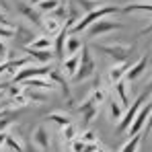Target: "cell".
<instances>
[{"label": "cell", "instance_id": "1", "mask_svg": "<svg viewBox=\"0 0 152 152\" xmlns=\"http://www.w3.org/2000/svg\"><path fill=\"white\" fill-rule=\"evenodd\" d=\"M95 50L105 53L107 58H111L115 64H124L129 62L132 53L136 51V48L132 43H121V41H109V43H97Z\"/></svg>", "mask_w": 152, "mask_h": 152}, {"label": "cell", "instance_id": "2", "mask_svg": "<svg viewBox=\"0 0 152 152\" xmlns=\"http://www.w3.org/2000/svg\"><path fill=\"white\" fill-rule=\"evenodd\" d=\"M117 12H121L119 6H105V4H103V6H99V8L86 12V15L72 27L70 33H82V31H86L93 23H97V21H101V19H107V17H111V15H117Z\"/></svg>", "mask_w": 152, "mask_h": 152}, {"label": "cell", "instance_id": "3", "mask_svg": "<svg viewBox=\"0 0 152 152\" xmlns=\"http://www.w3.org/2000/svg\"><path fill=\"white\" fill-rule=\"evenodd\" d=\"M95 74H97V62H95V58H93V53H91V48H88V45H82L78 72L74 74L72 82H84V80L93 78Z\"/></svg>", "mask_w": 152, "mask_h": 152}, {"label": "cell", "instance_id": "4", "mask_svg": "<svg viewBox=\"0 0 152 152\" xmlns=\"http://www.w3.org/2000/svg\"><path fill=\"white\" fill-rule=\"evenodd\" d=\"M53 70L51 64H27L21 70H17L12 76V82L15 84H21L29 78H39V76H50V72Z\"/></svg>", "mask_w": 152, "mask_h": 152}, {"label": "cell", "instance_id": "5", "mask_svg": "<svg viewBox=\"0 0 152 152\" xmlns=\"http://www.w3.org/2000/svg\"><path fill=\"white\" fill-rule=\"evenodd\" d=\"M148 97H150V93H148V91H144V93H142V95H140V97H138V99H136V101H134V103H132V105H129V107L126 109L124 117H121V119L117 121V132H119V134L127 132V127L132 126V121L136 119L138 111L142 109V105H144V101H146Z\"/></svg>", "mask_w": 152, "mask_h": 152}, {"label": "cell", "instance_id": "6", "mask_svg": "<svg viewBox=\"0 0 152 152\" xmlns=\"http://www.w3.org/2000/svg\"><path fill=\"white\" fill-rule=\"evenodd\" d=\"M124 27H126L124 23L111 21V19L107 17V19H101V21L93 23V25L86 29V33H88L91 39H95V37H105V35H109V33H113V31H119V29H124Z\"/></svg>", "mask_w": 152, "mask_h": 152}, {"label": "cell", "instance_id": "7", "mask_svg": "<svg viewBox=\"0 0 152 152\" xmlns=\"http://www.w3.org/2000/svg\"><path fill=\"white\" fill-rule=\"evenodd\" d=\"M99 109H101V105L95 101L91 95L82 101V105L78 107V111H80V115H82V129H88V126L95 121V117L99 115Z\"/></svg>", "mask_w": 152, "mask_h": 152}, {"label": "cell", "instance_id": "8", "mask_svg": "<svg viewBox=\"0 0 152 152\" xmlns=\"http://www.w3.org/2000/svg\"><path fill=\"white\" fill-rule=\"evenodd\" d=\"M17 12L21 15V17H25L29 23H33L35 27L43 25V17H41V12L33 6V4H29V2H17Z\"/></svg>", "mask_w": 152, "mask_h": 152}, {"label": "cell", "instance_id": "9", "mask_svg": "<svg viewBox=\"0 0 152 152\" xmlns=\"http://www.w3.org/2000/svg\"><path fill=\"white\" fill-rule=\"evenodd\" d=\"M150 109H152V103H144L142 105V109L138 111V115H136V119L132 121V126L127 127V134H129V138L132 136H136V134H142L144 132V127H146V121H148V115H150Z\"/></svg>", "mask_w": 152, "mask_h": 152}, {"label": "cell", "instance_id": "10", "mask_svg": "<svg viewBox=\"0 0 152 152\" xmlns=\"http://www.w3.org/2000/svg\"><path fill=\"white\" fill-rule=\"evenodd\" d=\"M31 144L33 146H37L41 152H48L51 146V140H50V132H48V127L43 126H37L33 129V134H31Z\"/></svg>", "mask_w": 152, "mask_h": 152}, {"label": "cell", "instance_id": "11", "mask_svg": "<svg viewBox=\"0 0 152 152\" xmlns=\"http://www.w3.org/2000/svg\"><path fill=\"white\" fill-rule=\"evenodd\" d=\"M148 70V56H142L138 62H134V64H129V68H127L126 72V82H134V80H138L140 76L144 74Z\"/></svg>", "mask_w": 152, "mask_h": 152}, {"label": "cell", "instance_id": "12", "mask_svg": "<svg viewBox=\"0 0 152 152\" xmlns=\"http://www.w3.org/2000/svg\"><path fill=\"white\" fill-rule=\"evenodd\" d=\"M50 80L56 84V86H60L62 88V93H64V97L68 99V101L72 103V93H70V84H68V80H66V76L62 74V70H58V68H53L50 72Z\"/></svg>", "mask_w": 152, "mask_h": 152}, {"label": "cell", "instance_id": "13", "mask_svg": "<svg viewBox=\"0 0 152 152\" xmlns=\"http://www.w3.org/2000/svg\"><path fill=\"white\" fill-rule=\"evenodd\" d=\"M62 29H64V23H62V21H58L56 17L48 15V17L43 19V25H41V33H43V35H48V37L53 39Z\"/></svg>", "mask_w": 152, "mask_h": 152}, {"label": "cell", "instance_id": "14", "mask_svg": "<svg viewBox=\"0 0 152 152\" xmlns=\"http://www.w3.org/2000/svg\"><path fill=\"white\" fill-rule=\"evenodd\" d=\"M78 64H80V51L74 53V56H66L62 60V74L68 76V78H74V74L78 72Z\"/></svg>", "mask_w": 152, "mask_h": 152}, {"label": "cell", "instance_id": "15", "mask_svg": "<svg viewBox=\"0 0 152 152\" xmlns=\"http://www.w3.org/2000/svg\"><path fill=\"white\" fill-rule=\"evenodd\" d=\"M127 68H129V62H124V64H113V66L107 70V82L113 86L115 82L124 80V78H126Z\"/></svg>", "mask_w": 152, "mask_h": 152}, {"label": "cell", "instance_id": "16", "mask_svg": "<svg viewBox=\"0 0 152 152\" xmlns=\"http://www.w3.org/2000/svg\"><path fill=\"white\" fill-rule=\"evenodd\" d=\"M29 53V58L37 64H51L53 62V50H33V48H23Z\"/></svg>", "mask_w": 152, "mask_h": 152}, {"label": "cell", "instance_id": "17", "mask_svg": "<svg viewBox=\"0 0 152 152\" xmlns=\"http://www.w3.org/2000/svg\"><path fill=\"white\" fill-rule=\"evenodd\" d=\"M25 88H33V91H37V88H41V91H53L56 88V84L51 82V80H48L45 76H39V78H29V80H25V82H21Z\"/></svg>", "mask_w": 152, "mask_h": 152}, {"label": "cell", "instance_id": "18", "mask_svg": "<svg viewBox=\"0 0 152 152\" xmlns=\"http://www.w3.org/2000/svg\"><path fill=\"white\" fill-rule=\"evenodd\" d=\"M66 37H68V31L66 29H62L51 41H53V56L58 58V60H64L66 58Z\"/></svg>", "mask_w": 152, "mask_h": 152}, {"label": "cell", "instance_id": "19", "mask_svg": "<svg viewBox=\"0 0 152 152\" xmlns=\"http://www.w3.org/2000/svg\"><path fill=\"white\" fill-rule=\"evenodd\" d=\"M19 117V111L15 107H4L0 109V132H6V127L12 126V121Z\"/></svg>", "mask_w": 152, "mask_h": 152}, {"label": "cell", "instance_id": "20", "mask_svg": "<svg viewBox=\"0 0 152 152\" xmlns=\"http://www.w3.org/2000/svg\"><path fill=\"white\" fill-rule=\"evenodd\" d=\"M15 35L19 37V43L27 48V45H31L33 43V39L37 37L35 33H33V29H27L25 25H17V31H15Z\"/></svg>", "mask_w": 152, "mask_h": 152}, {"label": "cell", "instance_id": "21", "mask_svg": "<svg viewBox=\"0 0 152 152\" xmlns=\"http://www.w3.org/2000/svg\"><path fill=\"white\" fill-rule=\"evenodd\" d=\"M107 105H109V117H111L113 121H119V119L124 117V113H126V107L117 101L115 97L107 99Z\"/></svg>", "mask_w": 152, "mask_h": 152}, {"label": "cell", "instance_id": "22", "mask_svg": "<svg viewBox=\"0 0 152 152\" xmlns=\"http://www.w3.org/2000/svg\"><path fill=\"white\" fill-rule=\"evenodd\" d=\"M113 91H115V95H117V101L127 109V107L132 105V103H129V95H127V82L126 80L115 82V84H113Z\"/></svg>", "mask_w": 152, "mask_h": 152}, {"label": "cell", "instance_id": "23", "mask_svg": "<svg viewBox=\"0 0 152 152\" xmlns=\"http://www.w3.org/2000/svg\"><path fill=\"white\" fill-rule=\"evenodd\" d=\"M45 119H48V121H53V124H58L60 127L70 126V124H72V117H70L68 113H64V111H51V113L45 115Z\"/></svg>", "mask_w": 152, "mask_h": 152}, {"label": "cell", "instance_id": "24", "mask_svg": "<svg viewBox=\"0 0 152 152\" xmlns=\"http://www.w3.org/2000/svg\"><path fill=\"white\" fill-rule=\"evenodd\" d=\"M134 10H142V12H152V0H142V2H129L126 6H121V12H134Z\"/></svg>", "mask_w": 152, "mask_h": 152}, {"label": "cell", "instance_id": "25", "mask_svg": "<svg viewBox=\"0 0 152 152\" xmlns=\"http://www.w3.org/2000/svg\"><path fill=\"white\" fill-rule=\"evenodd\" d=\"M82 41L76 37V35H72V33H68V37H66V56H74V53H78V51L82 50Z\"/></svg>", "mask_w": 152, "mask_h": 152}, {"label": "cell", "instance_id": "26", "mask_svg": "<svg viewBox=\"0 0 152 152\" xmlns=\"http://www.w3.org/2000/svg\"><path fill=\"white\" fill-rule=\"evenodd\" d=\"M144 136H146V134H136V136H132L126 144L121 146V150H119V152H138V150H140L142 140H144Z\"/></svg>", "mask_w": 152, "mask_h": 152}, {"label": "cell", "instance_id": "27", "mask_svg": "<svg viewBox=\"0 0 152 152\" xmlns=\"http://www.w3.org/2000/svg\"><path fill=\"white\" fill-rule=\"evenodd\" d=\"M51 45H53V41H51V37L48 35H37L35 39H33V43L31 45H27V48H33V50H51Z\"/></svg>", "mask_w": 152, "mask_h": 152}, {"label": "cell", "instance_id": "28", "mask_svg": "<svg viewBox=\"0 0 152 152\" xmlns=\"http://www.w3.org/2000/svg\"><path fill=\"white\" fill-rule=\"evenodd\" d=\"M4 150L8 152H25V146L21 144V140L17 136H6V142H4Z\"/></svg>", "mask_w": 152, "mask_h": 152}, {"label": "cell", "instance_id": "29", "mask_svg": "<svg viewBox=\"0 0 152 152\" xmlns=\"http://www.w3.org/2000/svg\"><path fill=\"white\" fill-rule=\"evenodd\" d=\"M58 6H62V0H43V2L35 4V8H37L39 12H45V15L53 12V10H56Z\"/></svg>", "mask_w": 152, "mask_h": 152}, {"label": "cell", "instance_id": "30", "mask_svg": "<svg viewBox=\"0 0 152 152\" xmlns=\"http://www.w3.org/2000/svg\"><path fill=\"white\" fill-rule=\"evenodd\" d=\"M76 6L86 15V12H91V10H95V8H99V6H103L99 0H72Z\"/></svg>", "mask_w": 152, "mask_h": 152}, {"label": "cell", "instance_id": "31", "mask_svg": "<svg viewBox=\"0 0 152 152\" xmlns=\"http://www.w3.org/2000/svg\"><path fill=\"white\" fill-rule=\"evenodd\" d=\"M76 138H78V127H76L74 124H70V126H64V127H62V140H64L66 144L74 142Z\"/></svg>", "mask_w": 152, "mask_h": 152}, {"label": "cell", "instance_id": "32", "mask_svg": "<svg viewBox=\"0 0 152 152\" xmlns=\"http://www.w3.org/2000/svg\"><path fill=\"white\" fill-rule=\"evenodd\" d=\"M91 97H93L95 101L99 103V105H103V103L107 101V88H105V86H101V84H97V86L93 88V93H91Z\"/></svg>", "mask_w": 152, "mask_h": 152}, {"label": "cell", "instance_id": "33", "mask_svg": "<svg viewBox=\"0 0 152 152\" xmlns=\"http://www.w3.org/2000/svg\"><path fill=\"white\" fill-rule=\"evenodd\" d=\"M84 144H99V138H97V134L95 132H91V129H84L80 136H78Z\"/></svg>", "mask_w": 152, "mask_h": 152}, {"label": "cell", "instance_id": "34", "mask_svg": "<svg viewBox=\"0 0 152 152\" xmlns=\"http://www.w3.org/2000/svg\"><path fill=\"white\" fill-rule=\"evenodd\" d=\"M86 146H88V144H84L80 138H76L74 142H70V144H68L70 152H84V150H86Z\"/></svg>", "mask_w": 152, "mask_h": 152}, {"label": "cell", "instance_id": "35", "mask_svg": "<svg viewBox=\"0 0 152 152\" xmlns=\"http://www.w3.org/2000/svg\"><path fill=\"white\" fill-rule=\"evenodd\" d=\"M15 31H17V27H4V25H0V39H8V37H12V35H15Z\"/></svg>", "mask_w": 152, "mask_h": 152}, {"label": "cell", "instance_id": "36", "mask_svg": "<svg viewBox=\"0 0 152 152\" xmlns=\"http://www.w3.org/2000/svg\"><path fill=\"white\" fill-rule=\"evenodd\" d=\"M6 53H8V48H6V43H4V41L0 39V60H2V58H4Z\"/></svg>", "mask_w": 152, "mask_h": 152}, {"label": "cell", "instance_id": "37", "mask_svg": "<svg viewBox=\"0 0 152 152\" xmlns=\"http://www.w3.org/2000/svg\"><path fill=\"white\" fill-rule=\"evenodd\" d=\"M6 136H8V132H0V148H4V142H6Z\"/></svg>", "mask_w": 152, "mask_h": 152}, {"label": "cell", "instance_id": "38", "mask_svg": "<svg viewBox=\"0 0 152 152\" xmlns=\"http://www.w3.org/2000/svg\"><path fill=\"white\" fill-rule=\"evenodd\" d=\"M146 33H152V23H150L148 27H144V29L140 31V35H146Z\"/></svg>", "mask_w": 152, "mask_h": 152}, {"label": "cell", "instance_id": "39", "mask_svg": "<svg viewBox=\"0 0 152 152\" xmlns=\"http://www.w3.org/2000/svg\"><path fill=\"white\" fill-rule=\"evenodd\" d=\"M25 152H41V150H39L37 146H33V144H31V146H27V148H25Z\"/></svg>", "mask_w": 152, "mask_h": 152}, {"label": "cell", "instance_id": "40", "mask_svg": "<svg viewBox=\"0 0 152 152\" xmlns=\"http://www.w3.org/2000/svg\"><path fill=\"white\" fill-rule=\"evenodd\" d=\"M8 88V82H0V95H2V91H6Z\"/></svg>", "mask_w": 152, "mask_h": 152}, {"label": "cell", "instance_id": "41", "mask_svg": "<svg viewBox=\"0 0 152 152\" xmlns=\"http://www.w3.org/2000/svg\"><path fill=\"white\" fill-rule=\"evenodd\" d=\"M4 107H10V101H0V109H4Z\"/></svg>", "mask_w": 152, "mask_h": 152}, {"label": "cell", "instance_id": "42", "mask_svg": "<svg viewBox=\"0 0 152 152\" xmlns=\"http://www.w3.org/2000/svg\"><path fill=\"white\" fill-rule=\"evenodd\" d=\"M39 2H43V0H29V4H33V6H35V4H39Z\"/></svg>", "mask_w": 152, "mask_h": 152}, {"label": "cell", "instance_id": "43", "mask_svg": "<svg viewBox=\"0 0 152 152\" xmlns=\"http://www.w3.org/2000/svg\"><path fill=\"white\" fill-rule=\"evenodd\" d=\"M95 152H107V150H105V148H103L101 144H99V146H97V150H95Z\"/></svg>", "mask_w": 152, "mask_h": 152}]
</instances>
